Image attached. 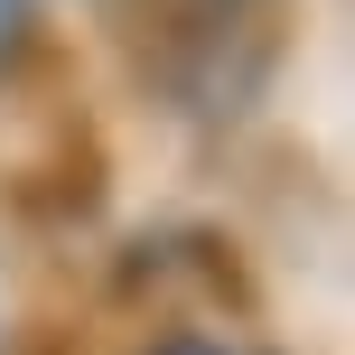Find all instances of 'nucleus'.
<instances>
[{
    "label": "nucleus",
    "mask_w": 355,
    "mask_h": 355,
    "mask_svg": "<svg viewBox=\"0 0 355 355\" xmlns=\"http://www.w3.org/2000/svg\"><path fill=\"white\" fill-rule=\"evenodd\" d=\"M37 47V0H0V75H19Z\"/></svg>",
    "instance_id": "f257e3e1"
},
{
    "label": "nucleus",
    "mask_w": 355,
    "mask_h": 355,
    "mask_svg": "<svg viewBox=\"0 0 355 355\" xmlns=\"http://www.w3.org/2000/svg\"><path fill=\"white\" fill-rule=\"evenodd\" d=\"M159 355H234V346H215V337H168Z\"/></svg>",
    "instance_id": "f03ea898"
}]
</instances>
